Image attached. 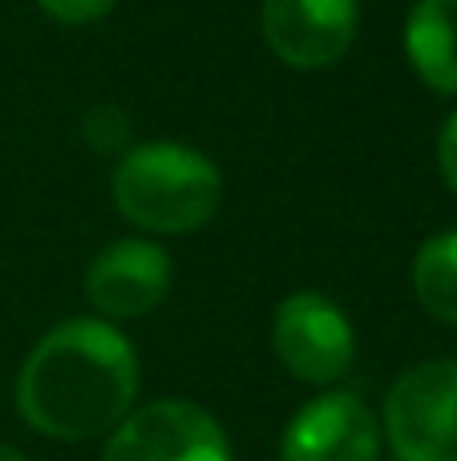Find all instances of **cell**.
<instances>
[{"mask_svg":"<svg viewBox=\"0 0 457 461\" xmlns=\"http://www.w3.org/2000/svg\"><path fill=\"white\" fill-rule=\"evenodd\" d=\"M40 13H49L57 24H94L118 8V0H37Z\"/></svg>","mask_w":457,"mask_h":461,"instance_id":"12","label":"cell"},{"mask_svg":"<svg viewBox=\"0 0 457 461\" xmlns=\"http://www.w3.org/2000/svg\"><path fill=\"white\" fill-rule=\"evenodd\" d=\"M413 295L434 320L457 328V230H442L417 247Z\"/></svg>","mask_w":457,"mask_h":461,"instance_id":"10","label":"cell"},{"mask_svg":"<svg viewBox=\"0 0 457 461\" xmlns=\"http://www.w3.org/2000/svg\"><path fill=\"white\" fill-rule=\"evenodd\" d=\"M405 57L434 94L457 97V0H413Z\"/></svg>","mask_w":457,"mask_h":461,"instance_id":"9","label":"cell"},{"mask_svg":"<svg viewBox=\"0 0 457 461\" xmlns=\"http://www.w3.org/2000/svg\"><path fill=\"white\" fill-rule=\"evenodd\" d=\"M81 134H85V142L94 146L97 154H110V150H118V146H126L130 118L118 110V105L102 102V105H94V110L85 113V122H81Z\"/></svg>","mask_w":457,"mask_h":461,"instance_id":"11","label":"cell"},{"mask_svg":"<svg viewBox=\"0 0 457 461\" xmlns=\"http://www.w3.org/2000/svg\"><path fill=\"white\" fill-rule=\"evenodd\" d=\"M170 292V255L154 239H118L85 271V295L102 320H138Z\"/></svg>","mask_w":457,"mask_h":461,"instance_id":"8","label":"cell"},{"mask_svg":"<svg viewBox=\"0 0 457 461\" xmlns=\"http://www.w3.org/2000/svg\"><path fill=\"white\" fill-rule=\"evenodd\" d=\"M272 348L283 373L304 384H332L353 368L356 336L348 316L320 292H291L275 308Z\"/></svg>","mask_w":457,"mask_h":461,"instance_id":"4","label":"cell"},{"mask_svg":"<svg viewBox=\"0 0 457 461\" xmlns=\"http://www.w3.org/2000/svg\"><path fill=\"white\" fill-rule=\"evenodd\" d=\"M0 461H29L16 446H0Z\"/></svg>","mask_w":457,"mask_h":461,"instance_id":"14","label":"cell"},{"mask_svg":"<svg viewBox=\"0 0 457 461\" xmlns=\"http://www.w3.org/2000/svg\"><path fill=\"white\" fill-rule=\"evenodd\" d=\"M437 167H442L445 186L457 194V110L445 118L442 134H437Z\"/></svg>","mask_w":457,"mask_h":461,"instance_id":"13","label":"cell"},{"mask_svg":"<svg viewBox=\"0 0 457 461\" xmlns=\"http://www.w3.org/2000/svg\"><path fill=\"white\" fill-rule=\"evenodd\" d=\"M102 461H231V441L207 409L166 397L130 409Z\"/></svg>","mask_w":457,"mask_h":461,"instance_id":"5","label":"cell"},{"mask_svg":"<svg viewBox=\"0 0 457 461\" xmlns=\"http://www.w3.org/2000/svg\"><path fill=\"white\" fill-rule=\"evenodd\" d=\"M381 429L397 461H457V360H426L397 376Z\"/></svg>","mask_w":457,"mask_h":461,"instance_id":"3","label":"cell"},{"mask_svg":"<svg viewBox=\"0 0 457 461\" xmlns=\"http://www.w3.org/2000/svg\"><path fill=\"white\" fill-rule=\"evenodd\" d=\"M377 454L381 421L353 389L312 397L280 438V461H377Z\"/></svg>","mask_w":457,"mask_h":461,"instance_id":"7","label":"cell"},{"mask_svg":"<svg viewBox=\"0 0 457 461\" xmlns=\"http://www.w3.org/2000/svg\"><path fill=\"white\" fill-rule=\"evenodd\" d=\"M142 365L113 320L77 316L49 328L16 376L24 425L53 441L110 438L134 409Z\"/></svg>","mask_w":457,"mask_h":461,"instance_id":"1","label":"cell"},{"mask_svg":"<svg viewBox=\"0 0 457 461\" xmlns=\"http://www.w3.org/2000/svg\"><path fill=\"white\" fill-rule=\"evenodd\" d=\"M113 207L150 235H191L215 219L223 175L202 150L183 142L130 146L113 167Z\"/></svg>","mask_w":457,"mask_h":461,"instance_id":"2","label":"cell"},{"mask_svg":"<svg viewBox=\"0 0 457 461\" xmlns=\"http://www.w3.org/2000/svg\"><path fill=\"white\" fill-rule=\"evenodd\" d=\"M361 0H264L259 29L272 53L291 69H328L353 49Z\"/></svg>","mask_w":457,"mask_h":461,"instance_id":"6","label":"cell"}]
</instances>
